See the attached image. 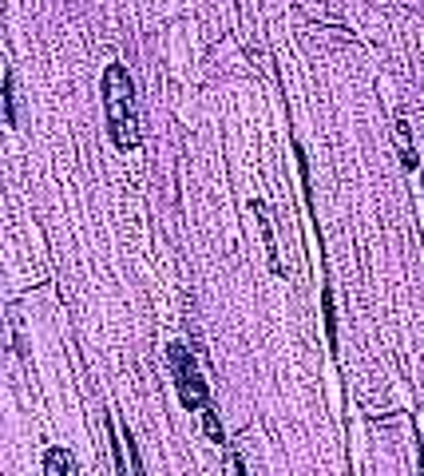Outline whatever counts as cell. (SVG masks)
Segmentation results:
<instances>
[{
	"instance_id": "6",
	"label": "cell",
	"mask_w": 424,
	"mask_h": 476,
	"mask_svg": "<svg viewBox=\"0 0 424 476\" xmlns=\"http://www.w3.org/2000/svg\"><path fill=\"white\" fill-rule=\"evenodd\" d=\"M4 115H8V123H16V95H12V76L4 80Z\"/></svg>"
},
{
	"instance_id": "5",
	"label": "cell",
	"mask_w": 424,
	"mask_h": 476,
	"mask_svg": "<svg viewBox=\"0 0 424 476\" xmlns=\"http://www.w3.org/2000/svg\"><path fill=\"white\" fill-rule=\"evenodd\" d=\"M325 334H329V345L337 342V318H334V294H329V290H325Z\"/></svg>"
},
{
	"instance_id": "3",
	"label": "cell",
	"mask_w": 424,
	"mask_h": 476,
	"mask_svg": "<svg viewBox=\"0 0 424 476\" xmlns=\"http://www.w3.org/2000/svg\"><path fill=\"white\" fill-rule=\"evenodd\" d=\"M76 472V456L68 448H48L44 456V476H71Z\"/></svg>"
},
{
	"instance_id": "1",
	"label": "cell",
	"mask_w": 424,
	"mask_h": 476,
	"mask_svg": "<svg viewBox=\"0 0 424 476\" xmlns=\"http://www.w3.org/2000/svg\"><path fill=\"white\" fill-rule=\"evenodd\" d=\"M103 103H107V123H112V139L119 151L139 147V120H135V88L123 64H107L103 71Z\"/></svg>"
},
{
	"instance_id": "2",
	"label": "cell",
	"mask_w": 424,
	"mask_h": 476,
	"mask_svg": "<svg viewBox=\"0 0 424 476\" xmlns=\"http://www.w3.org/2000/svg\"><path fill=\"white\" fill-rule=\"evenodd\" d=\"M167 357H171V369H175L179 401H182L187 409H194V413H202V409L211 405V393H206V381H202V373H199V365H194L191 349L175 342L171 349H167Z\"/></svg>"
},
{
	"instance_id": "4",
	"label": "cell",
	"mask_w": 424,
	"mask_h": 476,
	"mask_svg": "<svg viewBox=\"0 0 424 476\" xmlns=\"http://www.w3.org/2000/svg\"><path fill=\"white\" fill-rule=\"evenodd\" d=\"M202 429H206V436H211L214 445H226V433H223V421H218V413H214L211 405L202 409Z\"/></svg>"
}]
</instances>
